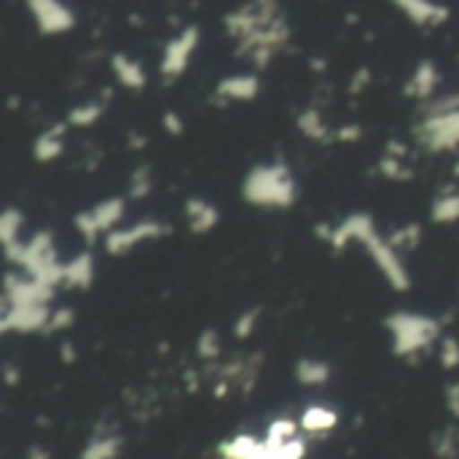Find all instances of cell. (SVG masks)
<instances>
[{
    "instance_id": "6da1fadb",
    "label": "cell",
    "mask_w": 459,
    "mask_h": 459,
    "mask_svg": "<svg viewBox=\"0 0 459 459\" xmlns=\"http://www.w3.org/2000/svg\"><path fill=\"white\" fill-rule=\"evenodd\" d=\"M331 247L333 250H344L350 242H360L368 255L374 258V264L379 266V272L385 274V280L395 288V290H409L411 288V277L406 264L401 261V250L393 247V242L387 237L379 234L377 223L371 215L366 212H352L347 221H342L333 234H331Z\"/></svg>"
},
{
    "instance_id": "7a4b0ae2",
    "label": "cell",
    "mask_w": 459,
    "mask_h": 459,
    "mask_svg": "<svg viewBox=\"0 0 459 459\" xmlns=\"http://www.w3.org/2000/svg\"><path fill=\"white\" fill-rule=\"evenodd\" d=\"M242 196L253 207L264 210H285L296 202V180L290 169L280 161L258 164L247 172L242 183Z\"/></svg>"
},
{
    "instance_id": "3957f363",
    "label": "cell",
    "mask_w": 459,
    "mask_h": 459,
    "mask_svg": "<svg viewBox=\"0 0 459 459\" xmlns=\"http://www.w3.org/2000/svg\"><path fill=\"white\" fill-rule=\"evenodd\" d=\"M5 258L16 264L24 274L56 288L65 285V264L56 255V245L51 231H38L30 239H22L11 247H5Z\"/></svg>"
},
{
    "instance_id": "277c9868",
    "label": "cell",
    "mask_w": 459,
    "mask_h": 459,
    "mask_svg": "<svg viewBox=\"0 0 459 459\" xmlns=\"http://www.w3.org/2000/svg\"><path fill=\"white\" fill-rule=\"evenodd\" d=\"M385 325L393 333V350L401 358H411V355L428 350L441 333L438 320H433L428 315H417V312H395L387 317Z\"/></svg>"
},
{
    "instance_id": "5b68a950",
    "label": "cell",
    "mask_w": 459,
    "mask_h": 459,
    "mask_svg": "<svg viewBox=\"0 0 459 459\" xmlns=\"http://www.w3.org/2000/svg\"><path fill=\"white\" fill-rule=\"evenodd\" d=\"M126 215V199L121 196H110L97 202L91 210H83L75 215V229L81 231V237L91 245L100 237H108L113 229H118L121 218Z\"/></svg>"
},
{
    "instance_id": "8992f818",
    "label": "cell",
    "mask_w": 459,
    "mask_h": 459,
    "mask_svg": "<svg viewBox=\"0 0 459 459\" xmlns=\"http://www.w3.org/2000/svg\"><path fill=\"white\" fill-rule=\"evenodd\" d=\"M422 145L433 153L459 148V108L444 113H425V121L417 129Z\"/></svg>"
},
{
    "instance_id": "52a82bcc",
    "label": "cell",
    "mask_w": 459,
    "mask_h": 459,
    "mask_svg": "<svg viewBox=\"0 0 459 459\" xmlns=\"http://www.w3.org/2000/svg\"><path fill=\"white\" fill-rule=\"evenodd\" d=\"M169 234V226L161 223V221H137L132 226H124V229H113L108 237H105V250L110 255H126L132 253L134 247H140L143 242L148 239H159Z\"/></svg>"
},
{
    "instance_id": "ba28073f",
    "label": "cell",
    "mask_w": 459,
    "mask_h": 459,
    "mask_svg": "<svg viewBox=\"0 0 459 459\" xmlns=\"http://www.w3.org/2000/svg\"><path fill=\"white\" fill-rule=\"evenodd\" d=\"M51 320V309L48 304H3V317H0V328L8 331H22V333H32L46 328Z\"/></svg>"
},
{
    "instance_id": "9c48e42d",
    "label": "cell",
    "mask_w": 459,
    "mask_h": 459,
    "mask_svg": "<svg viewBox=\"0 0 459 459\" xmlns=\"http://www.w3.org/2000/svg\"><path fill=\"white\" fill-rule=\"evenodd\" d=\"M196 46H199V30L196 27H186L178 38H172L164 48V56H161V75L164 78L183 75L191 65Z\"/></svg>"
},
{
    "instance_id": "30bf717a",
    "label": "cell",
    "mask_w": 459,
    "mask_h": 459,
    "mask_svg": "<svg viewBox=\"0 0 459 459\" xmlns=\"http://www.w3.org/2000/svg\"><path fill=\"white\" fill-rule=\"evenodd\" d=\"M27 8L43 35H62L75 24L73 11L62 0H27Z\"/></svg>"
},
{
    "instance_id": "8fae6325",
    "label": "cell",
    "mask_w": 459,
    "mask_h": 459,
    "mask_svg": "<svg viewBox=\"0 0 459 459\" xmlns=\"http://www.w3.org/2000/svg\"><path fill=\"white\" fill-rule=\"evenodd\" d=\"M395 5L414 22V24H422V27H438L444 24L452 11L438 3V0H395Z\"/></svg>"
},
{
    "instance_id": "7c38bea8",
    "label": "cell",
    "mask_w": 459,
    "mask_h": 459,
    "mask_svg": "<svg viewBox=\"0 0 459 459\" xmlns=\"http://www.w3.org/2000/svg\"><path fill=\"white\" fill-rule=\"evenodd\" d=\"M261 91V83L255 75H229L215 86V97L226 102H250Z\"/></svg>"
},
{
    "instance_id": "4fadbf2b",
    "label": "cell",
    "mask_w": 459,
    "mask_h": 459,
    "mask_svg": "<svg viewBox=\"0 0 459 459\" xmlns=\"http://www.w3.org/2000/svg\"><path fill=\"white\" fill-rule=\"evenodd\" d=\"M186 215H188V229L194 234H210L218 226V207L204 202V199H188L186 202Z\"/></svg>"
},
{
    "instance_id": "5bb4252c",
    "label": "cell",
    "mask_w": 459,
    "mask_h": 459,
    "mask_svg": "<svg viewBox=\"0 0 459 459\" xmlns=\"http://www.w3.org/2000/svg\"><path fill=\"white\" fill-rule=\"evenodd\" d=\"M436 89H438V70H436L433 62L425 59V62L417 65L414 75L409 78L406 94H411L414 100H430L436 94Z\"/></svg>"
},
{
    "instance_id": "9a60e30c",
    "label": "cell",
    "mask_w": 459,
    "mask_h": 459,
    "mask_svg": "<svg viewBox=\"0 0 459 459\" xmlns=\"http://www.w3.org/2000/svg\"><path fill=\"white\" fill-rule=\"evenodd\" d=\"M94 282V258L91 253H78L70 261H65V285L67 288H89Z\"/></svg>"
},
{
    "instance_id": "2e32d148",
    "label": "cell",
    "mask_w": 459,
    "mask_h": 459,
    "mask_svg": "<svg viewBox=\"0 0 459 459\" xmlns=\"http://www.w3.org/2000/svg\"><path fill=\"white\" fill-rule=\"evenodd\" d=\"M110 65H113V73H116L121 86H126V89H143L145 86L148 78H145V70H143V65L137 59L116 54Z\"/></svg>"
},
{
    "instance_id": "e0dca14e",
    "label": "cell",
    "mask_w": 459,
    "mask_h": 459,
    "mask_svg": "<svg viewBox=\"0 0 459 459\" xmlns=\"http://www.w3.org/2000/svg\"><path fill=\"white\" fill-rule=\"evenodd\" d=\"M65 151V124H56L51 129H46L38 140H35V159L38 161H54L59 159Z\"/></svg>"
},
{
    "instance_id": "ac0fdd59",
    "label": "cell",
    "mask_w": 459,
    "mask_h": 459,
    "mask_svg": "<svg viewBox=\"0 0 459 459\" xmlns=\"http://www.w3.org/2000/svg\"><path fill=\"white\" fill-rule=\"evenodd\" d=\"M299 425H301V430L315 433V436L317 433H328V430H333L339 425V414L333 409H328V406H309L301 414Z\"/></svg>"
},
{
    "instance_id": "d6986e66",
    "label": "cell",
    "mask_w": 459,
    "mask_h": 459,
    "mask_svg": "<svg viewBox=\"0 0 459 459\" xmlns=\"http://www.w3.org/2000/svg\"><path fill=\"white\" fill-rule=\"evenodd\" d=\"M226 459H266V441H258L253 436H237L234 441L221 446Z\"/></svg>"
},
{
    "instance_id": "ffe728a7",
    "label": "cell",
    "mask_w": 459,
    "mask_h": 459,
    "mask_svg": "<svg viewBox=\"0 0 459 459\" xmlns=\"http://www.w3.org/2000/svg\"><path fill=\"white\" fill-rule=\"evenodd\" d=\"M296 377H299V382H301V385H307V387H317V385H325V382H328L331 368H328V363H323V360H312V358H307V360H301V363L296 366Z\"/></svg>"
},
{
    "instance_id": "44dd1931",
    "label": "cell",
    "mask_w": 459,
    "mask_h": 459,
    "mask_svg": "<svg viewBox=\"0 0 459 459\" xmlns=\"http://www.w3.org/2000/svg\"><path fill=\"white\" fill-rule=\"evenodd\" d=\"M22 229H24V215L16 207H8L0 218V239L3 247H11L16 242H22Z\"/></svg>"
},
{
    "instance_id": "7402d4cb",
    "label": "cell",
    "mask_w": 459,
    "mask_h": 459,
    "mask_svg": "<svg viewBox=\"0 0 459 459\" xmlns=\"http://www.w3.org/2000/svg\"><path fill=\"white\" fill-rule=\"evenodd\" d=\"M121 452V438L116 436H105V438H94L83 452L81 459H116Z\"/></svg>"
},
{
    "instance_id": "603a6c76",
    "label": "cell",
    "mask_w": 459,
    "mask_h": 459,
    "mask_svg": "<svg viewBox=\"0 0 459 459\" xmlns=\"http://www.w3.org/2000/svg\"><path fill=\"white\" fill-rule=\"evenodd\" d=\"M299 129L309 137V140H325L328 137V126L323 121V113L317 108H309L299 116Z\"/></svg>"
},
{
    "instance_id": "cb8c5ba5",
    "label": "cell",
    "mask_w": 459,
    "mask_h": 459,
    "mask_svg": "<svg viewBox=\"0 0 459 459\" xmlns=\"http://www.w3.org/2000/svg\"><path fill=\"white\" fill-rule=\"evenodd\" d=\"M304 455H307V444L301 438H290L282 444H266V459H304Z\"/></svg>"
},
{
    "instance_id": "d4e9b609",
    "label": "cell",
    "mask_w": 459,
    "mask_h": 459,
    "mask_svg": "<svg viewBox=\"0 0 459 459\" xmlns=\"http://www.w3.org/2000/svg\"><path fill=\"white\" fill-rule=\"evenodd\" d=\"M102 113H105V105H100V102H83V105H78V108L70 110L67 124H73V126H91V124H97L102 118Z\"/></svg>"
},
{
    "instance_id": "484cf974",
    "label": "cell",
    "mask_w": 459,
    "mask_h": 459,
    "mask_svg": "<svg viewBox=\"0 0 459 459\" xmlns=\"http://www.w3.org/2000/svg\"><path fill=\"white\" fill-rule=\"evenodd\" d=\"M430 215H433L436 223H455V221H459V194H446V196L436 199Z\"/></svg>"
},
{
    "instance_id": "4316f807",
    "label": "cell",
    "mask_w": 459,
    "mask_h": 459,
    "mask_svg": "<svg viewBox=\"0 0 459 459\" xmlns=\"http://www.w3.org/2000/svg\"><path fill=\"white\" fill-rule=\"evenodd\" d=\"M151 194V167H137L129 178V196L132 199H145Z\"/></svg>"
},
{
    "instance_id": "83f0119b",
    "label": "cell",
    "mask_w": 459,
    "mask_h": 459,
    "mask_svg": "<svg viewBox=\"0 0 459 459\" xmlns=\"http://www.w3.org/2000/svg\"><path fill=\"white\" fill-rule=\"evenodd\" d=\"M301 425H296L293 420H277L269 425V433H266V444H282V441H290L296 438Z\"/></svg>"
},
{
    "instance_id": "f1b7e54d",
    "label": "cell",
    "mask_w": 459,
    "mask_h": 459,
    "mask_svg": "<svg viewBox=\"0 0 459 459\" xmlns=\"http://www.w3.org/2000/svg\"><path fill=\"white\" fill-rule=\"evenodd\" d=\"M387 239H390V242H393V247H398L401 253H403L406 247H417V242H420V226L398 229V231H395V234H390Z\"/></svg>"
},
{
    "instance_id": "f546056e",
    "label": "cell",
    "mask_w": 459,
    "mask_h": 459,
    "mask_svg": "<svg viewBox=\"0 0 459 459\" xmlns=\"http://www.w3.org/2000/svg\"><path fill=\"white\" fill-rule=\"evenodd\" d=\"M382 172H385L387 178H393V180H406V178H411V172H409V167H403L401 156H390V153H387V159L382 161Z\"/></svg>"
},
{
    "instance_id": "4dcf8cb0",
    "label": "cell",
    "mask_w": 459,
    "mask_h": 459,
    "mask_svg": "<svg viewBox=\"0 0 459 459\" xmlns=\"http://www.w3.org/2000/svg\"><path fill=\"white\" fill-rule=\"evenodd\" d=\"M258 317H261V312H258V309H250V312H245L242 317H237L234 333H237L239 339H247V336L255 331V325H258Z\"/></svg>"
},
{
    "instance_id": "1f68e13d",
    "label": "cell",
    "mask_w": 459,
    "mask_h": 459,
    "mask_svg": "<svg viewBox=\"0 0 459 459\" xmlns=\"http://www.w3.org/2000/svg\"><path fill=\"white\" fill-rule=\"evenodd\" d=\"M441 363H444V368H457L459 366L457 339H444V344H441Z\"/></svg>"
},
{
    "instance_id": "d6a6232c",
    "label": "cell",
    "mask_w": 459,
    "mask_h": 459,
    "mask_svg": "<svg viewBox=\"0 0 459 459\" xmlns=\"http://www.w3.org/2000/svg\"><path fill=\"white\" fill-rule=\"evenodd\" d=\"M199 355L202 358H215L218 355V333L215 331H204L202 339H199Z\"/></svg>"
},
{
    "instance_id": "836d02e7",
    "label": "cell",
    "mask_w": 459,
    "mask_h": 459,
    "mask_svg": "<svg viewBox=\"0 0 459 459\" xmlns=\"http://www.w3.org/2000/svg\"><path fill=\"white\" fill-rule=\"evenodd\" d=\"M70 323H73V309H56V312H51V320H48L46 331H62Z\"/></svg>"
},
{
    "instance_id": "e575fe53",
    "label": "cell",
    "mask_w": 459,
    "mask_h": 459,
    "mask_svg": "<svg viewBox=\"0 0 459 459\" xmlns=\"http://www.w3.org/2000/svg\"><path fill=\"white\" fill-rule=\"evenodd\" d=\"M360 134H363V129H360L358 124H347V126H342V129L336 132V137L344 140V143H355V140H360Z\"/></svg>"
},
{
    "instance_id": "d590c367",
    "label": "cell",
    "mask_w": 459,
    "mask_h": 459,
    "mask_svg": "<svg viewBox=\"0 0 459 459\" xmlns=\"http://www.w3.org/2000/svg\"><path fill=\"white\" fill-rule=\"evenodd\" d=\"M164 129L172 132V134H180L183 132V121L178 113H164Z\"/></svg>"
},
{
    "instance_id": "8d00e7d4",
    "label": "cell",
    "mask_w": 459,
    "mask_h": 459,
    "mask_svg": "<svg viewBox=\"0 0 459 459\" xmlns=\"http://www.w3.org/2000/svg\"><path fill=\"white\" fill-rule=\"evenodd\" d=\"M446 393H449V411L459 417V385H452Z\"/></svg>"
},
{
    "instance_id": "74e56055",
    "label": "cell",
    "mask_w": 459,
    "mask_h": 459,
    "mask_svg": "<svg viewBox=\"0 0 459 459\" xmlns=\"http://www.w3.org/2000/svg\"><path fill=\"white\" fill-rule=\"evenodd\" d=\"M30 459H48V455L40 452V449H32V452H30Z\"/></svg>"
},
{
    "instance_id": "f35d334b",
    "label": "cell",
    "mask_w": 459,
    "mask_h": 459,
    "mask_svg": "<svg viewBox=\"0 0 459 459\" xmlns=\"http://www.w3.org/2000/svg\"><path fill=\"white\" fill-rule=\"evenodd\" d=\"M455 175H457V178H459V161H457V167H455Z\"/></svg>"
}]
</instances>
